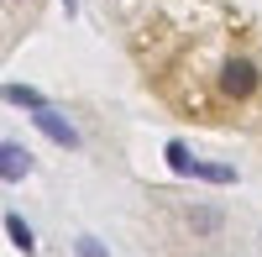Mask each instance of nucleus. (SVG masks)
Segmentation results:
<instances>
[{
    "label": "nucleus",
    "mask_w": 262,
    "mask_h": 257,
    "mask_svg": "<svg viewBox=\"0 0 262 257\" xmlns=\"http://www.w3.org/2000/svg\"><path fill=\"white\" fill-rule=\"evenodd\" d=\"M221 90H226L231 100L252 95V90H257V69H252V63H242V58H231L226 69H221Z\"/></svg>",
    "instance_id": "f257e3e1"
},
{
    "label": "nucleus",
    "mask_w": 262,
    "mask_h": 257,
    "mask_svg": "<svg viewBox=\"0 0 262 257\" xmlns=\"http://www.w3.org/2000/svg\"><path fill=\"white\" fill-rule=\"evenodd\" d=\"M27 174H32V153H27L21 142H0V179H6V184H21Z\"/></svg>",
    "instance_id": "f03ea898"
},
{
    "label": "nucleus",
    "mask_w": 262,
    "mask_h": 257,
    "mask_svg": "<svg viewBox=\"0 0 262 257\" xmlns=\"http://www.w3.org/2000/svg\"><path fill=\"white\" fill-rule=\"evenodd\" d=\"M32 121H37V126H42V132H48L58 147H79V132H74V126L53 111V105H37V111H32Z\"/></svg>",
    "instance_id": "7ed1b4c3"
},
{
    "label": "nucleus",
    "mask_w": 262,
    "mask_h": 257,
    "mask_svg": "<svg viewBox=\"0 0 262 257\" xmlns=\"http://www.w3.org/2000/svg\"><path fill=\"white\" fill-rule=\"evenodd\" d=\"M6 237H11L21 252H37V237H32V226L21 221V216H6Z\"/></svg>",
    "instance_id": "20e7f679"
},
{
    "label": "nucleus",
    "mask_w": 262,
    "mask_h": 257,
    "mask_svg": "<svg viewBox=\"0 0 262 257\" xmlns=\"http://www.w3.org/2000/svg\"><path fill=\"white\" fill-rule=\"evenodd\" d=\"M168 168H173V174H200V163L189 158L184 142H168Z\"/></svg>",
    "instance_id": "39448f33"
},
{
    "label": "nucleus",
    "mask_w": 262,
    "mask_h": 257,
    "mask_svg": "<svg viewBox=\"0 0 262 257\" xmlns=\"http://www.w3.org/2000/svg\"><path fill=\"white\" fill-rule=\"evenodd\" d=\"M0 95H6L11 105H27V111H37V105H48V100H42L37 90H27V84H6V90H0Z\"/></svg>",
    "instance_id": "423d86ee"
},
{
    "label": "nucleus",
    "mask_w": 262,
    "mask_h": 257,
    "mask_svg": "<svg viewBox=\"0 0 262 257\" xmlns=\"http://www.w3.org/2000/svg\"><path fill=\"white\" fill-rule=\"evenodd\" d=\"M79 257H105V247H100V242H90V237H84V242H79Z\"/></svg>",
    "instance_id": "0eeeda50"
}]
</instances>
